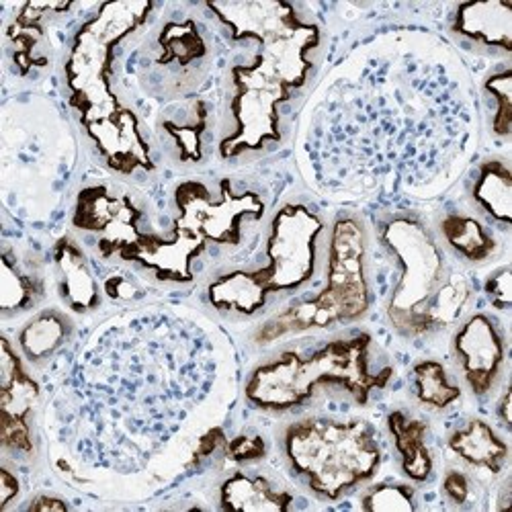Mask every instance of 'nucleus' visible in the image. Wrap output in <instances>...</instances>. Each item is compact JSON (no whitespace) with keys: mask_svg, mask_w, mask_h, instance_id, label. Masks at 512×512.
I'll return each mask as SVG.
<instances>
[{"mask_svg":"<svg viewBox=\"0 0 512 512\" xmlns=\"http://www.w3.org/2000/svg\"><path fill=\"white\" fill-rule=\"evenodd\" d=\"M72 324L68 316L58 310H46L37 314L19 334L21 353L29 363H41L50 359L70 336Z\"/></svg>","mask_w":512,"mask_h":512,"instance_id":"obj_14","label":"nucleus"},{"mask_svg":"<svg viewBox=\"0 0 512 512\" xmlns=\"http://www.w3.org/2000/svg\"><path fill=\"white\" fill-rule=\"evenodd\" d=\"M443 490L451 502L463 504L472 496V482H469L467 474L459 472V469H449L443 480Z\"/></svg>","mask_w":512,"mask_h":512,"instance_id":"obj_20","label":"nucleus"},{"mask_svg":"<svg viewBox=\"0 0 512 512\" xmlns=\"http://www.w3.org/2000/svg\"><path fill=\"white\" fill-rule=\"evenodd\" d=\"M439 232L449 250L467 263H486L498 250L494 232L469 213H447L439 222Z\"/></svg>","mask_w":512,"mask_h":512,"instance_id":"obj_12","label":"nucleus"},{"mask_svg":"<svg viewBox=\"0 0 512 512\" xmlns=\"http://www.w3.org/2000/svg\"><path fill=\"white\" fill-rule=\"evenodd\" d=\"M453 351L472 394L488 396L498 386L506 361V340L498 322L484 312L469 316L455 332Z\"/></svg>","mask_w":512,"mask_h":512,"instance_id":"obj_6","label":"nucleus"},{"mask_svg":"<svg viewBox=\"0 0 512 512\" xmlns=\"http://www.w3.org/2000/svg\"><path fill=\"white\" fill-rule=\"evenodd\" d=\"M361 506L365 510H412L414 490L404 484H379L363 496Z\"/></svg>","mask_w":512,"mask_h":512,"instance_id":"obj_18","label":"nucleus"},{"mask_svg":"<svg viewBox=\"0 0 512 512\" xmlns=\"http://www.w3.org/2000/svg\"><path fill=\"white\" fill-rule=\"evenodd\" d=\"M496 412H498V418L504 424V429H510V392H508V388L502 392V398H500V404H498Z\"/></svg>","mask_w":512,"mask_h":512,"instance_id":"obj_24","label":"nucleus"},{"mask_svg":"<svg viewBox=\"0 0 512 512\" xmlns=\"http://www.w3.org/2000/svg\"><path fill=\"white\" fill-rule=\"evenodd\" d=\"M449 449L467 465L498 474L508 459V445L480 418L467 420L447 441Z\"/></svg>","mask_w":512,"mask_h":512,"instance_id":"obj_9","label":"nucleus"},{"mask_svg":"<svg viewBox=\"0 0 512 512\" xmlns=\"http://www.w3.org/2000/svg\"><path fill=\"white\" fill-rule=\"evenodd\" d=\"M484 91L490 95L494 103L492 115V132L498 138L510 136V123H512V99H510V66L496 70L484 82Z\"/></svg>","mask_w":512,"mask_h":512,"instance_id":"obj_17","label":"nucleus"},{"mask_svg":"<svg viewBox=\"0 0 512 512\" xmlns=\"http://www.w3.org/2000/svg\"><path fill=\"white\" fill-rule=\"evenodd\" d=\"M31 510H66L68 504L60 498H54V496H37L31 504H29Z\"/></svg>","mask_w":512,"mask_h":512,"instance_id":"obj_22","label":"nucleus"},{"mask_svg":"<svg viewBox=\"0 0 512 512\" xmlns=\"http://www.w3.org/2000/svg\"><path fill=\"white\" fill-rule=\"evenodd\" d=\"M510 193L512 175L508 160L488 158L480 164L472 183V199L476 207L502 230L510 228Z\"/></svg>","mask_w":512,"mask_h":512,"instance_id":"obj_13","label":"nucleus"},{"mask_svg":"<svg viewBox=\"0 0 512 512\" xmlns=\"http://www.w3.org/2000/svg\"><path fill=\"white\" fill-rule=\"evenodd\" d=\"M390 433L394 437L396 451L400 455L402 472L414 482H426L433 474V453L426 445V424L402 410H396L388 418Z\"/></svg>","mask_w":512,"mask_h":512,"instance_id":"obj_11","label":"nucleus"},{"mask_svg":"<svg viewBox=\"0 0 512 512\" xmlns=\"http://www.w3.org/2000/svg\"><path fill=\"white\" fill-rule=\"evenodd\" d=\"M19 492V484H17V478L9 472V467L5 465L3 469V506H7Z\"/></svg>","mask_w":512,"mask_h":512,"instance_id":"obj_23","label":"nucleus"},{"mask_svg":"<svg viewBox=\"0 0 512 512\" xmlns=\"http://www.w3.org/2000/svg\"><path fill=\"white\" fill-rule=\"evenodd\" d=\"M396 265L388 318L404 336L433 334L457 322L469 302L467 279L453 271L445 250L418 218L396 216L379 230Z\"/></svg>","mask_w":512,"mask_h":512,"instance_id":"obj_1","label":"nucleus"},{"mask_svg":"<svg viewBox=\"0 0 512 512\" xmlns=\"http://www.w3.org/2000/svg\"><path fill=\"white\" fill-rule=\"evenodd\" d=\"M371 347V336L359 332L328 340L314 351H283L250 373L246 398L267 412H289L320 390L340 388L365 404L394 375L390 365L373 371Z\"/></svg>","mask_w":512,"mask_h":512,"instance_id":"obj_2","label":"nucleus"},{"mask_svg":"<svg viewBox=\"0 0 512 512\" xmlns=\"http://www.w3.org/2000/svg\"><path fill=\"white\" fill-rule=\"evenodd\" d=\"M263 443L261 439H248V437H242L238 441H234L230 445V455L238 461H246V459H252V457H259L263 455Z\"/></svg>","mask_w":512,"mask_h":512,"instance_id":"obj_21","label":"nucleus"},{"mask_svg":"<svg viewBox=\"0 0 512 512\" xmlns=\"http://www.w3.org/2000/svg\"><path fill=\"white\" fill-rule=\"evenodd\" d=\"M291 496L277 492L263 476L236 474L222 486V506L240 510L289 508Z\"/></svg>","mask_w":512,"mask_h":512,"instance_id":"obj_15","label":"nucleus"},{"mask_svg":"<svg viewBox=\"0 0 512 512\" xmlns=\"http://www.w3.org/2000/svg\"><path fill=\"white\" fill-rule=\"evenodd\" d=\"M453 33L486 50L512 52V9L508 3L459 5L453 17Z\"/></svg>","mask_w":512,"mask_h":512,"instance_id":"obj_8","label":"nucleus"},{"mask_svg":"<svg viewBox=\"0 0 512 512\" xmlns=\"http://www.w3.org/2000/svg\"><path fill=\"white\" fill-rule=\"evenodd\" d=\"M324 224L306 205H285L273 218L265 256L267 265L234 271L209 285V302L222 312L252 316L271 293L293 291L314 277Z\"/></svg>","mask_w":512,"mask_h":512,"instance_id":"obj_3","label":"nucleus"},{"mask_svg":"<svg viewBox=\"0 0 512 512\" xmlns=\"http://www.w3.org/2000/svg\"><path fill=\"white\" fill-rule=\"evenodd\" d=\"M37 400L35 381L23 371L11 343L3 340V445L9 451L33 449L27 416Z\"/></svg>","mask_w":512,"mask_h":512,"instance_id":"obj_7","label":"nucleus"},{"mask_svg":"<svg viewBox=\"0 0 512 512\" xmlns=\"http://www.w3.org/2000/svg\"><path fill=\"white\" fill-rule=\"evenodd\" d=\"M56 265L60 271V293L74 312H89L99 304L97 281L82 250L68 238L56 246Z\"/></svg>","mask_w":512,"mask_h":512,"instance_id":"obj_10","label":"nucleus"},{"mask_svg":"<svg viewBox=\"0 0 512 512\" xmlns=\"http://www.w3.org/2000/svg\"><path fill=\"white\" fill-rule=\"evenodd\" d=\"M283 451L297 478L328 500L371 480L381 463L379 437L365 420H297L287 426Z\"/></svg>","mask_w":512,"mask_h":512,"instance_id":"obj_4","label":"nucleus"},{"mask_svg":"<svg viewBox=\"0 0 512 512\" xmlns=\"http://www.w3.org/2000/svg\"><path fill=\"white\" fill-rule=\"evenodd\" d=\"M486 293L498 310L510 308V269L502 267L494 271L486 281Z\"/></svg>","mask_w":512,"mask_h":512,"instance_id":"obj_19","label":"nucleus"},{"mask_svg":"<svg viewBox=\"0 0 512 512\" xmlns=\"http://www.w3.org/2000/svg\"><path fill=\"white\" fill-rule=\"evenodd\" d=\"M412 386L416 400L431 410H445L461 398V388L449 377L439 361H420L412 369Z\"/></svg>","mask_w":512,"mask_h":512,"instance_id":"obj_16","label":"nucleus"},{"mask_svg":"<svg viewBox=\"0 0 512 512\" xmlns=\"http://www.w3.org/2000/svg\"><path fill=\"white\" fill-rule=\"evenodd\" d=\"M367 252L363 224L351 216L338 218L328 238V285L312 300L295 304L269 320L256 340L267 345L287 334L349 324L365 316L371 306Z\"/></svg>","mask_w":512,"mask_h":512,"instance_id":"obj_5","label":"nucleus"}]
</instances>
